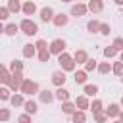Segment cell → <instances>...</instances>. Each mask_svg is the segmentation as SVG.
Wrapping results in <instances>:
<instances>
[{
    "mask_svg": "<svg viewBox=\"0 0 123 123\" xmlns=\"http://www.w3.org/2000/svg\"><path fill=\"white\" fill-rule=\"evenodd\" d=\"M38 90H40V86H38V83L33 81V79H23L21 85H19V92H21L23 96H33V94H37Z\"/></svg>",
    "mask_w": 123,
    "mask_h": 123,
    "instance_id": "1",
    "label": "cell"
},
{
    "mask_svg": "<svg viewBox=\"0 0 123 123\" xmlns=\"http://www.w3.org/2000/svg\"><path fill=\"white\" fill-rule=\"evenodd\" d=\"M17 25H19V31H21L23 35H27V37H35V35L38 33V25H37L31 17L21 19V23H17Z\"/></svg>",
    "mask_w": 123,
    "mask_h": 123,
    "instance_id": "2",
    "label": "cell"
},
{
    "mask_svg": "<svg viewBox=\"0 0 123 123\" xmlns=\"http://www.w3.org/2000/svg\"><path fill=\"white\" fill-rule=\"evenodd\" d=\"M58 63H60L62 71H65V73H69V71H75V67H77V63L73 62L71 54H67V52H62V54H58Z\"/></svg>",
    "mask_w": 123,
    "mask_h": 123,
    "instance_id": "3",
    "label": "cell"
},
{
    "mask_svg": "<svg viewBox=\"0 0 123 123\" xmlns=\"http://www.w3.org/2000/svg\"><path fill=\"white\" fill-rule=\"evenodd\" d=\"M65 40L63 38H54L50 44H48V50H50V54L52 56H58V54H62V52H65Z\"/></svg>",
    "mask_w": 123,
    "mask_h": 123,
    "instance_id": "4",
    "label": "cell"
},
{
    "mask_svg": "<svg viewBox=\"0 0 123 123\" xmlns=\"http://www.w3.org/2000/svg\"><path fill=\"white\" fill-rule=\"evenodd\" d=\"M25 77H23V71H15V73H12V79H10V83L6 85L12 92H19V85H21V81H23Z\"/></svg>",
    "mask_w": 123,
    "mask_h": 123,
    "instance_id": "5",
    "label": "cell"
},
{
    "mask_svg": "<svg viewBox=\"0 0 123 123\" xmlns=\"http://www.w3.org/2000/svg\"><path fill=\"white\" fill-rule=\"evenodd\" d=\"M104 111H106L108 117H111V119H121V121H123V111H121V106H119L117 102H111Z\"/></svg>",
    "mask_w": 123,
    "mask_h": 123,
    "instance_id": "6",
    "label": "cell"
},
{
    "mask_svg": "<svg viewBox=\"0 0 123 123\" xmlns=\"http://www.w3.org/2000/svg\"><path fill=\"white\" fill-rule=\"evenodd\" d=\"M86 4H83V2H77V4H73L71 6V10H69V15H73V17H83V15H86Z\"/></svg>",
    "mask_w": 123,
    "mask_h": 123,
    "instance_id": "7",
    "label": "cell"
},
{
    "mask_svg": "<svg viewBox=\"0 0 123 123\" xmlns=\"http://www.w3.org/2000/svg\"><path fill=\"white\" fill-rule=\"evenodd\" d=\"M50 81H52V85H54V86H63V85H65V81H67L65 71H62V69L54 71V73H52V77H50Z\"/></svg>",
    "mask_w": 123,
    "mask_h": 123,
    "instance_id": "8",
    "label": "cell"
},
{
    "mask_svg": "<svg viewBox=\"0 0 123 123\" xmlns=\"http://www.w3.org/2000/svg\"><path fill=\"white\" fill-rule=\"evenodd\" d=\"M67 21H69V15H67V13H63V12H60V13H54V17H52V21H50V23H54L56 27H65V25H67Z\"/></svg>",
    "mask_w": 123,
    "mask_h": 123,
    "instance_id": "9",
    "label": "cell"
},
{
    "mask_svg": "<svg viewBox=\"0 0 123 123\" xmlns=\"http://www.w3.org/2000/svg\"><path fill=\"white\" fill-rule=\"evenodd\" d=\"M8 102L12 104V108H21V106H23V102H25V96H23L21 92H13V94H10Z\"/></svg>",
    "mask_w": 123,
    "mask_h": 123,
    "instance_id": "10",
    "label": "cell"
},
{
    "mask_svg": "<svg viewBox=\"0 0 123 123\" xmlns=\"http://www.w3.org/2000/svg\"><path fill=\"white\" fill-rule=\"evenodd\" d=\"M37 94H38V100H40L42 104H52V102H54V92H52V90H48V88L38 90Z\"/></svg>",
    "mask_w": 123,
    "mask_h": 123,
    "instance_id": "11",
    "label": "cell"
},
{
    "mask_svg": "<svg viewBox=\"0 0 123 123\" xmlns=\"http://www.w3.org/2000/svg\"><path fill=\"white\" fill-rule=\"evenodd\" d=\"M88 102H90V100H88V96H85V94H79V96L75 98V102H73V104H75V108H77V110H83V111H86V110H88Z\"/></svg>",
    "mask_w": 123,
    "mask_h": 123,
    "instance_id": "12",
    "label": "cell"
},
{
    "mask_svg": "<svg viewBox=\"0 0 123 123\" xmlns=\"http://www.w3.org/2000/svg\"><path fill=\"white\" fill-rule=\"evenodd\" d=\"M23 110H25V113L35 115V113L38 111V104H37L33 98H29V100H25V102H23Z\"/></svg>",
    "mask_w": 123,
    "mask_h": 123,
    "instance_id": "13",
    "label": "cell"
},
{
    "mask_svg": "<svg viewBox=\"0 0 123 123\" xmlns=\"http://www.w3.org/2000/svg\"><path fill=\"white\" fill-rule=\"evenodd\" d=\"M86 10L92 12V13H100V12L104 10V0H88Z\"/></svg>",
    "mask_w": 123,
    "mask_h": 123,
    "instance_id": "14",
    "label": "cell"
},
{
    "mask_svg": "<svg viewBox=\"0 0 123 123\" xmlns=\"http://www.w3.org/2000/svg\"><path fill=\"white\" fill-rule=\"evenodd\" d=\"M21 12H23L25 15H33V13H37V4H35L33 0H25V2L21 4Z\"/></svg>",
    "mask_w": 123,
    "mask_h": 123,
    "instance_id": "15",
    "label": "cell"
},
{
    "mask_svg": "<svg viewBox=\"0 0 123 123\" xmlns=\"http://www.w3.org/2000/svg\"><path fill=\"white\" fill-rule=\"evenodd\" d=\"M38 15H40V21L50 23V21H52V17H54V10H52L50 6H44V8L38 12Z\"/></svg>",
    "mask_w": 123,
    "mask_h": 123,
    "instance_id": "16",
    "label": "cell"
},
{
    "mask_svg": "<svg viewBox=\"0 0 123 123\" xmlns=\"http://www.w3.org/2000/svg\"><path fill=\"white\" fill-rule=\"evenodd\" d=\"M71 58H73V62H75V63H85V62L88 60V52H86V50H83V48H79V50H75V52H73V56H71Z\"/></svg>",
    "mask_w": 123,
    "mask_h": 123,
    "instance_id": "17",
    "label": "cell"
},
{
    "mask_svg": "<svg viewBox=\"0 0 123 123\" xmlns=\"http://www.w3.org/2000/svg\"><path fill=\"white\" fill-rule=\"evenodd\" d=\"M54 100H60V102L69 100V90L63 88V86H56V90H54Z\"/></svg>",
    "mask_w": 123,
    "mask_h": 123,
    "instance_id": "18",
    "label": "cell"
},
{
    "mask_svg": "<svg viewBox=\"0 0 123 123\" xmlns=\"http://www.w3.org/2000/svg\"><path fill=\"white\" fill-rule=\"evenodd\" d=\"M83 94L85 96H96L98 94V85H90V83H85L83 85Z\"/></svg>",
    "mask_w": 123,
    "mask_h": 123,
    "instance_id": "19",
    "label": "cell"
},
{
    "mask_svg": "<svg viewBox=\"0 0 123 123\" xmlns=\"http://www.w3.org/2000/svg\"><path fill=\"white\" fill-rule=\"evenodd\" d=\"M71 123H86V113L83 110H75L71 113Z\"/></svg>",
    "mask_w": 123,
    "mask_h": 123,
    "instance_id": "20",
    "label": "cell"
},
{
    "mask_svg": "<svg viewBox=\"0 0 123 123\" xmlns=\"http://www.w3.org/2000/svg\"><path fill=\"white\" fill-rule=\"evenodd\" d=\"M17 31H19V25L17 23H6L4 25V35H8V37H15Z\"/></svg>",
    "mask_w": 123,
    "mask_h": 123,
    "instance_id": "21",
    "label": "cell"
},
{
    "mask_svg": "<svg viewBox=\"0 0 123 123\" xmlns=\"http://www.w3.org/2000/svg\"><path fill=\"white\" fill-rule=\"evenodd\" d=\"M35 56H37V48H35V44H31V42H29V44H23V58L29 60V58H35Z\"/></svg>",
    "mask_w": 123,
    "mask_h": 123,
    "instance_id": "22",
    "label": "cell"
},
{
    "mask_svg": "<svg viewBox=\"0 0 123 123\" xmlns=\"http://www.w3.org/2000/svg\"><path fill=\"white\" fill-rule=\"evenodd\" d=\"M111 71H113L115 77H121V75H123V60H121V58L111 63Z\"/></svg>",
    "mask_w": 123,
    "mask_h": 123,
    "instance_id": "23",
    "label": "cell"
},
{
    "mask_svg": "<svg viewBox=\"0 0 123 123\" xmlns=\"http://www.w3.org/2000/svg\"><path fill=\"white\" fill-rule=\"evenodd\" d=\"M86 75H88V73H86L85 69H77L75 75H73V79H75L77 85H85V83H86Z\"/></svg>",
    "mask_w": 123,
    "mask_h": 123,
    "instance_id": "24",
    "label": "cell"
},
{
    "mask_svg": "<svg viewBox=\"0 0 123 123\" xmlns=\"http://www.w3.org/2000/svg\"><path fill=\"white\" fill-rule=\"evenodd\" d=\"M75 110H77V108H75V104H73L71 100H65V102H62V113H65V115H71Z\"/></svg>",
    "mask_w": 123,
    "mask_h": 123,
    "instance_id": "25",
    "label": "cell"
},
{
    "mask_svg": "<svg viewBox=\"0 0 123 123\" xmlns=\"http://www.w3.org/2000/svg\"><path fill=\"white\" fill-rule=\"evenodd\" d=\"M6 8H8L10 13H19L21 12V2L19 0H8V6Z\"/></svg>",
    "mask_w": 123,
    "mask_h": 123,
    "instance_id": "26",
    "label": "cell"
},
{
    "mask_svg": "<svg viewBox=\"0 0 123 123\" xmlns=\"http://www.w3.org/2000/svg\"><path fill=\"white\" fill-rule=\"evenodd\" d=\"M10 73H15V71H23V62L21 60H12L10 62V67H8Z\"/></svg>",
    "mask_w": 123,
    "mask_h": 123,
    "instance_id": "27",
    "label": "cell"
},
{
    "mask_svg": "<svg viewBox=\"0 0 123 123\" xmlns=\"http://www.w3.org/2000/svg\"><path fill=\"white\" fill-rule=\"evenodd\" d=\"M96 69H98V73L108 75V73H111V63H110V62H100V63L96 65Z\"/></svg>",
    "mask_w": 123,
    "mask_h": 123,
    "instance_id": "28",
    "label": "cell"
},
{
    "mask_svg": "<svg viewBox=\"0 0 123 123\" xmlns=\"http://www.w3.org/2000/svg\"><path fill=\"white\" fill-rule=\"evenodd\" d=\"M50 56H52V54H50L48 48H44V50H37V58H38V62H44V63H46V62L50 60Z\"/></svg>",
    "mask_w": 123,
    "mask_h": 123,
    "instance_id": "29",
    "label": "cell"
},
{
    "mask_svg": "<svg viewBox=\"0 0 123 123\" xmlns=\"http://www.w3.org/2000/svg\"><path fill=\"white\" fill-rule=\"evenodd\" d=\"M102 106H104V104H102V100H98V98H96V100H92V102H88V110H90L92 113H94V111H100V110H104Z\"/></svg>",
    "mask_w": 123,
    "mask_h": 123,
    "instance_id": "30",
    "label": "cell"
},
{
    "mask_svg": "<svg viewBox=\"0 0 123 123\" xmlns=\"http://www.w3.org/2000/svg\"><path fill=\"white\" fill-rule=\"evenodd\" d=\"M10 94H12V90H10L6 85H0V102H8Z\"/></svg>",
    "mask_w": 123,
    "mask_h": 123,
    "instance_id": "31",
    "label": "cell"
},
{
    "mask_svg": "<svg viewBox=\"0 0 123 123\" xmlns=\"http://www.w3.org/2000/svg\"><path fill=\"white\" fill-rule=\"evenodd\" d=\"M98 27H100V21L98 19H90L86 23V31L88 33H98Z\"/></svg>",
    "mask_w": 123,
    "mask_h": 123,
    "instance_id": "32",
    "label": "cell"
},
{
    "mask_svg": "<svg viewBox=\"0 0 123 123\" xmlns=\"http://www.w3.org/2000/svg\"><path fill=\"white\" fill-rule=\"evenodd\" d=\"M92 115H94V121H96V123H106V121H108V115H106V111H104V110L94 111Z\"/></svg>",
    "mask_w": 123,
    "mask_h": 123,
    "instance_id": "33",
    "label": "cell"
},
{
    "mask_svg": "<svg viewBox=\"0 0 123 123\" xmlns=\"http://www.w3.org/2000/svg\"><path fill=\"white\" fill-rule=\"evenodd\" d=\"M96 65H98V62H96L94 58H92V60L88 58V60L85 62V71H86V73H90V71H94V69H96Z\"/></svg>",
    "mask_w": 123,
    "mask_h": 123,
    "instance_id": "34",
    "label": "cell"
},
{
    "mask_svg": "<svg viewBox=\"0 0 123 123\" xmlns=\"http://www.w3.org/2000/svg\"><path fill=\"white\" fill-rule=\"evenodd\" d=\"M98 33H100V35H104V37H108V35L111 33V25H110V23H100Z\"/></svg>",
    "mask_w": 123,
    "mask_h": 123,
    "instance_id": "35",
    "label": "cell"
},
{
    "mask_svg": "<svg viewBox=\"0 0 123 123\" xmlns=\"http://www.w3.org/2000/svg\"><path fill=\"white\" fill-rule=\"evenodd\" d=\"M12 117V110L10 108H0V121H10Z\"/></svg>",
    "mask_w": 123,
    "mask_h": 123,
    "instance_id": "36",
    "label": "cell"
},
{
    "mask_svg": "<svg viewBox=\"0 0 123 123\" xmlns=\"http://www.w3.org/2000/svg\"><path fill=\"white\" fill-rule=\"evenodd\" d=\"M10 79H12V73H10L8 69L0 73V85H8V83H10Z\"/></svg>",
    "mask_w": 123,
    "mask_h": 123,
    "instance_id": "37",
    "label": "cell"
},
{
    "mask_svg": "<svg viewBox=\"0 0 123 123\" xmlns=\"http://www.w3.org/2000/svg\"><path fill=\"white\" fill-rule=\"evenodd\" d=\"M104 56H106V58H115V56H117V50H115L113 46H106V48H104Z\"/></svg>",
    "mask_w": 123,
    "mask_h": 123,
    "instance_id": "38",
    "label": "cell"
},
{
    "mask_svg": "<svg viewBox=\"0 0 123 123\" xmlns=\"http://www.w3.org/2000/svg\"><path fill=\"white\" fill-rule=\"evenodd\" d=\"M111 46H113L117 52H119V50H123V38H121V37H115V38H113V42H111Z\"/></svg>",
    "mask_w": 123,
    "mask_h": 123,
    "instance_id": "39",
    "label": "cell"
},
{
    "mask_svg": "<svg viewBox=\"0 0 123 123\" xmlns=\"http://www.w3.org/2000/svg\"><path fill=\"white\" fill-rule=\"evenodd\" d=\"M10 15H12V13L8 12V8H6V6H0V21H6Z\"/></svg>",
    "mask_w": 123,
    "mask_h": 123,
    "instance_id": "40",
    "label": "cell"
},
{
    "mask_svg": "<svg viewBox=\"0 0 123 123\" xmlns=\"http://www.w3.org/2000/svg\"><path fill=\"white\" fill-rule=\"evenodd\" d=\"M35 48H37V50H44V48H48V42H46L44 38H38V40L35 42Z\"/></svg>",
    "mask_w": 123,
    "mask_h": 123,
    "instance_id": "41",
    "label": "cell"
},
{
    "mask_svg": "<svg viewBox=\"0 0 123 123\" xmlns=\"http://www.w3.org/2000/svg\"><path fill=\"white\" fill-rule=\"evenodd\" d=\"M17 123H33V121H31V115L29 113H21L17 117Z\"/></svg>",
    "mask_w": 123,
    "mask_h": 123,
    "instance_id": "42",
    "label": "cell"
},
{
    "mask_svg": "<svg viewBox=\"0 0 123 123\" xmlns=\"http://www.w3.org/2000/svg\"><path fill=\"white\" fill-rule=\"evenodd\" d=\"M6 69H8V67H6L4 63H0V73H2V71H6Z\"/></svg>",
    "mask_w": 123,
    "mask_h": 123,
    "instance_id": "43",
    "label": "cell"
},
{
    "mask_svg": "<svg viewBox=\"0 0 123 123\" xmlns=\"http://www.w3.org/2000/svg\"><path fill=\"white\" fill-rule=\"evenodd\" d=\"M2 33H4V23L0 21V35H2Z\"/></svg>",
    "mask_w": 123,
    "mask_h": 123,
    "instance_id": "44",
    "label": "cell"
},
{
    "mask_svg": "<svg viewBox=\"0 0 123 123\" xmlns=\"http://www.w3.org/2000/svg\"><path fill=\"white\" fill-rule=\"evenodd\" d=\"M113 2H115L117 6H121V4H123V0H113Z\"/></svg>",
    "mask_w": 123,
    "mask_h": 123,
    "instance_id": "45",
    "label": "cell"
},
{
    "mask_svg": "<svg viewBox=\"0 0 123 123\" xmlns=\"http://www.w3.org/2000/svg\"><path fill=\"white\" fill-rule=\"evenodd\" d=\"M60 2H65V4H71L73 0H60Z\"/></svg>",
    "mask_w": 123,
    "mask_h": 123,
    "instance_id": "46",
    "label": "cell"
},
{
    "mask_svg": "<svg viewBox=\"0 0 123 123\" xmlns=\"http://www.w3.org/2000/svg\"><path fill=\"white\" fill-rule=\"evenodd\" d=\"M113 123H123V121H121V119H115V121H113Z\"/></svg>",
    "mask_w": 123,
    "mask_h": 123,
    "instance_id": "47",
    "label": "cell"
}]
</instances>
